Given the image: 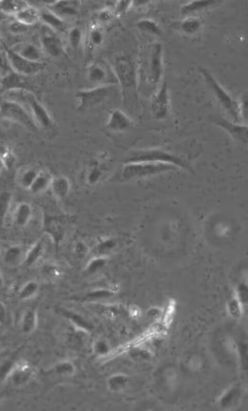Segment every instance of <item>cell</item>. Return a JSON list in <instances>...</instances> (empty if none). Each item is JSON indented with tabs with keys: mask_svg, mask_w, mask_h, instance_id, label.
<instances>
[{
	"mask_svg": "<svg viewBox=\"0 0 248 411\" xmlns=\"http://www.w3.org/2000/svg\"><path fill=\"white\" fill-rule=\"evenodd\" d=\"M118 85L120 87L125 103L137 106V70L131 58L127 54L117 57L113 66Z\"/></svg>",
	"mask_w": 248,
	"mask_h": 411,
	"instance_id": "6da1fadb",
	"label": "cell"
},
{
	"mask_svg": "<svg viewBox=\"0 0 248 411\" xmlns=\"http://www.w3.org/2000/svg\"><path fill=\"white\" fill-rule=\"evenodd\" d=\"M179 169L172 164L150 161L125 163L122 168L120 178L128 181L150 178Z\"/></svg>",
	"mask_w": 248,
	"mask_h": 411,
	"instance_id": "7a4b0ae2",
	"label": "cell"
},
{
	"mask_svg": "<svg viewBox=\"0 0 248 411\" xmlns=\"http://www.w3.org/2000/svg\"><path fill=\"white\" fill-rule=\"evenodd\" d=\"M5 93L9 95L10 100L21 103L28 109L39 127L49 128L53 126L51 116L32 91L28 89H17Z\"/></svg>",
	"mask_w": 248,
	"mask_h": 411,
	"instance_id": "3957f363",
	"label": "cell"
},
{
	"mask_svg": "<svg viewBox=\"0 0 248 411\" xmlns=\"http://www.w3.org/2000/svg\"><path fill=\"white\" fill-rule=\"evenodd\" d=\"M0 110L2 119L17 123L33 132L39 127L28 109L16 101L2 100Z\"/></svg>",
	"mask_w": 248,
	"mask_h": 411,
	"instance_id": "277c9868",
	"label": "cell"
},
{
	"mask_svg": "<svg viewBox=\"0 0 248 411\" xmlns=\"http://www.w3.org/2000/svg\"><path fill=\"white\" fill-rule=\"evenodd\" d=\"M150 161L172 164L179 169L185 168L186 164L181 157L163 149L150 148L130 152L125 163Z\"/></svg>",
	"mask_w": 248,
	"mask_h": 411,
	"instance_id": "5b68a950",
	"label": "cell"
},
{
	"mask_svg": "<svg viewBox=\"0 0 248 411\" xmlns=\"http://www.w3.org/2000/svg\"><path fill=\"white\" fill-rule=\"evenodd\" d=\"M87 77L94 86L118 85L113 66L102 60L93 62L89 66Z\"/></svg>",
	"mask_w": 248,
	"mask_h": 411,
	"instance_id": "8992f818",
	"label": "cell"
},
{
	"mask_svg": "<svg viewBox=\"0 0 248 411\" xmlns=\"http://www.w3.org/2000/svg\"><path fill=\"white\" fill-rule=\"evenodd\" d=\"M147 62L148 81L153 86H159L163 73V50L161 43L157 42L151 46Z\"/></svg>",
	"mask_w": 248,
	"mask_h": 411,
	"instance_id": "52a82bcc",
	"label": "cell"
},
{
	"mask_svg": "<svg viewBox=\"0 0 248 411\" xmlns=\"http://www.w3.org/2000/svg\"><path fill=\"white\" fill-rule=\"evenodd\" d=\"M113 86H93L79 90L76 94L78 108L85 110L104 101L110 94Z\"/></svg>",
	"mask_w": 248,
	"mask_h": 411,
	"instance_id": "ba28073f",
	"label": "cell"
},
{
	"mask_svg": "<svg viewBox=\"0 0 248 411\" xmlns=\"http://www.w3.org/2000/svg\"><path fill=\"white\" fill-rule=\"evenodd\" d=\"M5 53L12 69L22 76H31L43 70L44 65L42 62L28 60L15 52L11 48L6 46Z\"/></svg>",
	"mask_w": 248,
	"mask_h": 411,
	"instance_id": "9c48e42d",
	"label": "cell"
},
{
	"mask_svg": "<svg viewBox=\"0 0 248 411\" xmlns=\"http://www.w3.org/2000/svg\"><path fill=\"white\" fill-rule=\"evenodd\" d=\"M154 117L159 120L165 119L169 114L170 99L166 80H163L154 95L150 104Z\"/></svg>",
	"mask_w": 248,
	"mask_h": 411,
	"instance_id": "30bf717a",
	"label": "cell"
},
{
	"mask_svg": "<svg viewBox=\"0 0 248 411\" xmlns=\"http://www.w3.org/2000/svg\"><path fill=\"white\" fill-rule=\"evenodd\" d=\"M57 33L45 24L40 28V41L43 48L53 57L60 56L63 51L62 43Z\"/></svg>",
	"mask_w": 248,
	"mask_h": 411,
	"instance_id": "8fae6325",
	"label": "cell"
},
{
	"mask_svg": "<svg viewBox=\"0 0 248 411\" xmlns=\"http://www.w3.org/2000/svg\"><path fill=\"white\" fill-rule=\"evenodd\" d=\"M133 124L132 120L125 112L115 109L109 114L106 127L111 132L121 133L131 128Z\"/></svg>",
	"mask_w": 248,
	"mask_h": 411,
	"instance_id": "7c38bea8",
	"label": "cell"
},
{
	"mask_svg": "<svg viewBox=\"0 0 248 411\" xmlns=\"http://www.w3.org/2000/svg\"><path fill=\"white\" fill-rule=\"evenodd\" d=\"M47 9L64 20L77 15L80 5L78 1H56L47 3Z\"/></svg>",
	"mask_w": 248,
	"mask_h": 411,
	"instance_id": "4fadbf2b",
	"label": "cell"
},
{
	"mask_svg": "<svg viewBox=\"0 0 248 411\" xmlns=\"http://www.w3.org/2000/svg\"><path fill=\"white\" fill-rule=\"evenodd\" d=\"M243 396L242 388L235 384L228 388L219 397L218 406L222 410H230L236 407L240 402Z\"/></svg>",
	"mask_w": 248,
	"mask_h": 411,
	"instance_id": "5bb4252c",
	"label": "cell"
},
{
	"mask_svg": "<svg viewBox=\"0 0 248 411\" xmlns=\"http://www.w3.org/2000/svg\"><path fill=\"white\" fill-rule=\"evenodd\" d=\"M34 370L31 365L26 361L18 362L12 369V382L16 385H22L28 382L33 377Z\"/></svg>",
	"mask_w": 248,
	"mask_h": 411,
	"instance_id": "9a60e30c",
	"label": "cell"
},
{
	"mask_svg": "<svg viewBox=\"0 0 248 411\" xmlns=\"http://www.w3.org/2000/svg\"><path fill=\"white\" fill-rule=\"evenodd\" d=\"M11 48L18 55L28 60L42 62V53L40 50L32 44L20 42L16 44Z\"/></svg>",
	"mask_w": 248,
	"mask_h": 411,
	"instance_id": "2e32d148",
	"label": "cell"
},
{
	"mask_svg": "<svg viewBox=\"0 0 248 411\" xmlns=\"http://www.w3.org/2000/svg\"><path fill=\"white\" fill-rule=\"evenodd\" d=\"M41 20L43 24L50 27L56 32H65L67 25L65 21L48 10L41 11Z\"/></svg>",
	"mask_w": 248,
	"mask_h": 411,
	"instance_id": "e0dca14e",
	"label": "cell"
},
{
	"mask_svg": "<svg viewBox=\"0 0 248 411\" xmlns=\"http://www.w3.org/2000/svg\"><path fill=\"white\" fill-rule=\"evenodd\" d=\"M32 215V209L27 202L20 203L15 208L13 215L14 223L19 227H24L27 225Z\"/></svg>",
	"mask_w": 248,
	"mask_h": 411,
	"instance_id": "ac0fdd59",
	"label": "cell"
},
{
	"mask_svg": "<svg viewBox=\"0 0 248 411\" xmlns=\"http://www.w3.org/2000/svg\"><path fill=\"white\" fill-rule=\"evenodd\" d=\"M20 245H14L7 249L4 254V259L6 264L10 266H15L23 264L27 253Z\"/></svg>",
	"mask_w": 248,
	"mask_h": 411,
	"instance_id": "d6986e66",
	"label": "cell"
},
{
	"mask_svg": "<svg viewBox=\"0 0 248 411\" xmlns=\"http://www.w3.org/2000/svg\"><path fill=\"white\" fill-rule=\"evenodd\" d=\"M45 251L44 243L38 241L27 250L23 263L26 267H31L36 264L43 257Z\"/></svg>",
	"mask_w": 248,
	"mask_h": 411,
	"instance_id": "ffe728a7",
	"label": "cell"
},
{
	"mask_svg": "<svg viewBox=\"0 0 248 411\" xmlns=\"http://www.w3.org/2000/svg\"><path fill=\"white\" fill-rule=\"evenodd\" d=\"M14 16L16 20L29 26L41 20V11L29 5Z\"/></svg>",
	"mask_w": 248,
	"mask_h": 411,
	"instance_id": "44dd1931",
	"label": "cell"
},
{
	"mask_svg": "<svg viewBox=\"0 0 248 411\" xmlns=\"http://www.w3.org/2000/svg\"><path fill=\"white\" fill-rule=\"evenodd\" d=\"M53 178L48 172L40 171L29 190L33 194L41 193L50 187Z\"/></svg>",
	"mask_w": 248,
	"mask_h": 411,
	"instance_id": "7402d4cb",
	"label": "cell"
},
{
	"mask_svg": "<svg viewBox=\"0 0 248 411\" xmlns=\"http://www.w3.org/2000/svg\"><path fill=\"white\" fill-rule=\"evenodd\" d=\"M129 382L128 376L122 373H115L109 377L106 381L108 389L113 393L123 391Z\"/></svg>",
	"mask_w": 248,
	"mask_h": 411,
	"instance_id": "603a6c76",
	"label": "cell"
},
{
	"mask_svg": "<svg viewBox=\"0 0 248 411\" xmlns=\"http://www.w3.org/2000/svg\"><path fill=\"white\" fill-rule=\"evenodd\" d=\"M50 188L57 198L63 199L67 195L69 191V181L65 177L58 176L53 178Z\"/></svg>",
	"mask_w": 248,
	"mask_h": 411,
	"instance_id": "cb8c5ba5",
	"label": "cell"
},
{
	"mask_svg": "<svg viewBox=\"0 0 248 411\" xmlns=\"http://www.w3.org/2000/svg\"><path fill=\"white\" fill-rule=\"evenodd\" d=\"M40 171L32 167L23 168L17 174V182L20 185L29 190Z\"/></svg>",
	"mask_w": 248,
	"mask_h": 411,
	"instance_id": "d4e9b609",
	"label": "cell"
},
{
	"mask_svg": "<svg viewBox=\"0 0 248 411\" xmlns=\"http://www.w3.org/2000/svg\"><path fill=\"white\" fill-rule=\"evenodd\" d=\"M29 5L27 2L21 0H3L0 2L1 11L14 15Z\"/></svg>",
	"mask_w": 248,
	"mask_h": 411,
	"instance_id": "484cf974",
	"label": "cell"
},
{
	"mask_svg": "<svg viewBox=\"0 0 248 411\" xmlns=\"http://www.w3.org/2000/svg\"><path fill=\"white\" fill-rule=\"evenodd\" d=\"M201 26V21L194 16H187L184 18L180 24V29L186 34L191 35L196 33Z\"/></svg>",
	"mask_w": 248,
	"mask_h": 411,
	"instance_id": "4316f807",
	"label": "cell"
},
{
	"mask_svg": "<svg viewBox=\"0 0 248 411\" xmlns=\"http://www.w3.org/2000/svg\"><path fill=\"white\" fill-rule=\"evenodd\" d=\"M137 27L141 31L153 35H159L161 33L160 25L150 18H142L137 23Z\"/></svg>",
	"mask_w": 248,
	"mask_h": 411,
	"instance_id": "83f0119b",
	"label": "cell"
},
{
	"mask_svg": "<svg viewBox=\"0 0 248 411\" xmlns=\"http://www.w3.org/2000/svg\"><path fill=\"white\" fill-rule=\"evenodd\" d=\"M37 314L33 309H29L25 313L22 320V329L26 333L32 332L37 325Z\"/></svg>",
	"mask_w": 248,
	"mask_h": 411,
	"instance_id": "f1b7e54d",
	"label": "cell"
},
{
	"mask_svg": "<svg viewBox=\"0 0 248 411\" xmlns=\"http://www.w3.org/2000/svg\"><path fill=\"white\" fill-rule=\"evenodd\" d=\"M0 199V220L1 224L3 225L5 218L10 208L12 195L8 191H4L1 193Z\"/></svg>",
	"mask_w": 248,
	"mask_h": 411,
	"instance_id": "f546056e",
	"label": "cell"
},
{
	"mask_svg": "<svg viewBox=\"0 0 248 411\" xmlns=\"http://www.w3.org/2000/svg\"><path fill=\"white\" fill-rule=\"evenodd\" d=\"M39 289L38 283L34 281L27 282L19 291V297L22 300H27L32 297Z\"/></svg>",
	"mask_w": 248,
	"mask_h": 411,
	"instance_id": "4dcf8cb0",
	"label": "cell"
},
{
	"mask_svg": "<svg viewBox=\"0 0 248 411\" xmlns=\"http://www.w3.org/2000/svg\"><path fill=\"white\" fill-rule=\"evenodd\" d=\"M209 5V1H191L183 5L180 8V11L183 15H188L201 10Z\"/></svg>",
	"mask_w": 248,
	"mask_h": 411,
	"instance_id": "1f68e13d",
	"label": "cell"
},
{
	"mask_svg": "<svg viewBox=\"0 0 248 411\" xmlns=\"http://www.w3.org/2000/svg\"><path fill=\"white\" fill-rule=\"evenodd\" d=\"M104 35L102 29L97 24L91 26L89 34V40L91 45L98 46L103 41Z\"/></svg>",
	"mask_w": 248,
	"mask_h": 411,
	"instance_id": "d6a6232c",
	"label": "cell"
},
{
	"mask_svg": "<svg viewBox=\"0 0 248 411\" xmlns=\"http://www.w3.org/2000/svg\"><path fill=\"white\" fill-rule=\"evenodd\" d=\"M55 371L59 375L63 376H71L75 371L74 365L70 361H63L55 365Z\"/></svg>",
	"mask_w": 248,
	"mask_h": 411,
	"instance_id": "836d02e7",
	"label": "cell"
},
{
	"mask_svg": "<svg viewBox=\"0 0 248 411\" xmlns=\"http://www.w3.org/2000/svg\"><path fill=\"white\" fill-rule=\"evenodd\" d=\"M68 38L71 46L74 49L77 48L82 39V32L81 29L78 27L71 28L68 31Z\"/></svg>",
	"mask_w": 248,
	"mask_h": 411,
	"instance_id": "e575fe53",
	"label": "cell"
},
{
	"mask_svg": "<svg viewBox=\"0 0 248 411\" xmlns=\"http://www.w3.org/2000/svg\"><path fill=\"white\" fill-rule=\"evenodd\" d=\"M239 361L243 370H248V345L240 342L237 344Z\"/></svg>",
	"mask_w": 248,
	"mask_h": 411,
	"instance_id": "d590c367",
	"label": "cell"
},
{
	"mask_svg": "<svg viewBox=\"0 0 248 411\" xmlns=\"http://www.w3.org/2000/svg\"><path fill=\"white\" fill-rule=\"evenodd\" d=\"M110 349L108 341L105 339H98L93 345V350L97 354L101 356L107 355Z\"/></svg>",
	"mask_w": 248,
	"mask_h": 411,
	"instance_id": "8d00e7d4",
	"label": "cell"
},
{
	"mask_svg": "<svg viewBox=\"0 0 248 411\" xmlns=\"http://www.w3.org/2000/svg\"><path fill=\"white\" fill-rule=\"evenodd\" d=\"M15 161V158L12 152L5 148L1 149V162L5 168L8 170L12 167Z\"/></svg>",
	"mask_w": 248,
	"mask_h": 411,
	"instance_id": "74e56055",
	"label": "cell"
},
{
	"mask_svg": "<svg viewBox=\"0 0 248 411\" xmlns=\"http://www.w3.org/2000/svg\"><path fill=\"white\" fill-rule=\"evenodd\" d=\"M43 274L51 279H57L62 275L61 270L53 264L45 265L42 268Z\"/></svg>",
	"mask_w": 248,
	"mask_h": 411,
	"instance_id": "f35d334b",
	"label": "cell"
},
{
	"mask_svg": "<svg viewBox=\"0 0 248 411\" xmlns=\"http://www.w3.org/2000/svg\"><path fill=\"white\" fill-rule=\"evenodd\" d=\"M68 317L70 319L73 323L77 325L79 328L86 330L88 328V324L80 316L71 312H64Z\"/></svg>",
	"mask_w": 248,
	"mask_h": 411,
	"instance_id": "ab89813d",
	"label": "cell"
},
{
	"mask_svg": "<svg viewBox=\"0 0 248 411\" xmlns=\"http://www.w3.org/2000/svg\"><path fill=\"white\" fill-rule=\"evenodd\" d=\"M28 27L15 20V21L10 23L9 29L13 33H21L25 32L27 30Z\"/></svg>",
	"mask_w": 248,
	"mask_h": 411,
	"instance_id": "60d3db41",
	"label": "cell"
},
{
	"mask_svg": "<svg viewBox=\"0 0 248 411\" xmlns=\"http://www.w3.org/2000/svg\"><path fill=\"white\" fill-rule=\"evenodd\" d=\"M113 17V12L108 8L101 10L97 15L98 21L101 22H107L111 21Z\"/></svg>",
	"mask_w": 248,
	"mask_h": 411,
	"instance_id": "b9f144b4",
	"label": "cell"
},
{
	"mask_svg": "<svg viewBox=\"0 0 248 411\" xmlns=\"http://www.w3.org/2000/svg\"><path fill=\"white\" fill-rule=\"evenodd\" d=\"M132 6V1H118L116 4V11L119 14H122L126 12Z\"/></svg>",
	"mask_w": 248,
	"mask_h": 411,
	"instance_id": "7bdbcfd3",
	"label": "cell"
},
{
	"mask_svg": "<svg viewBox=\"0 0 248 411\" xmlns=\"http://www.w3.org/2000/svg\"><path fill=\"white\" fill-rule=\"evenodd\" d=\"M102 172L97 167H94L87 176V182L90 184L96 183L101 177Z\"/></svg>",
	"mask_w": 248,
	"mask_h": 411,
	"instance_id": "ee69618b",
	"label": "cell"
},
{
	"mask_svg": "<svg viewBox=\"0 0 248 411\" xmlns=\"http://www.w3.org/2000/svg\"><path fill=\"white\" fill-rule=\"evenodd\" d=\"M103 261L99 258H93L87 264L86 271L92 273L97 270L103 264Z\"/></svg>",
	"mask_w": 248,
	"mask_h": 411,
	"instance_id": "f6af8a7d",
	"label": "cell"
},
{
	"mask_svg": "<svg viewBox=\"0 0 248 411\" xmlns=\"http://www.w3.org/2000/svg\"><path fill=\"white\" fill-rule=\"evenodd\" d=\"M75 252L80 257L84 256L88 252V248L83 242H78L75 247Z\"/></svg>",
	"mask_w": 248,
	"mask_h": 411,
	"instance_id": "bcb514c9",
	"label": "cell"
}]
</instances>
